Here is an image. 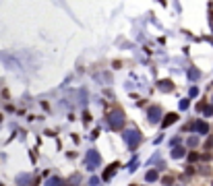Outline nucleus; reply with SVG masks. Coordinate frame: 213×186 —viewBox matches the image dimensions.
I'll list each match as a JSON object with an SVG mask.
<instances>
[]
</instances>
